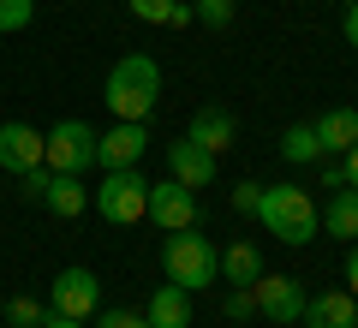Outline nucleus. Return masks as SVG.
<instances>
[{
  "label": "nucleus",
  "instance_id": "obj_1",
  "mask_svg": "<svg viewBox=\"0 0 358 328\" xmlns=\"http://www.w3.org/2000/svg\"><path fill=\"white\" fill-rule=\"evenodd\" d=\"M257 221L281 245H310L322 233V215H317V197L299 185H263V203H257Z\"/></svg>",
  "mask_w": 358,
  "mask_h": 328
},
{
  "label": "nucleus",
  "instance_id": "obj_2",
  "mask_svg": "<svg viewBox=\"0 0 358 328\" xmlns=\"http://www.w3.org/2000/svg\"><path fill=\"white\" fill-rule=\"evenodd\" d=\"M155 96H162V66L150 54H120L114 72H108V108L120 120H150Z\"/></svg>",
  "mask_w": 358,
  "mask_h": 328
},
{
  "label": "nucleus",
  "instance_id": "obj_3",
  "mask_svg": "<svg viewBox=\"0 0 358 328\" xmlns=\"http://www.w3.org/2000/svg\"><path fill=\"white\" fill-rule=\"evenodd\" d=\"M162 269H167V280H173V287L197 292V287H209V280L221 275V251H215L197 227H185V233H173V239L162 245Z\"/></svg>",
  "mask_w": 358,
  "mask_h": 328
},
{
  "label": "nucleus",
  "instance_id": "obj_4",
  "mask_svg": "<svg viewBox=\"0 0 358 328\" xmlns=\"http://www.w3.org/2000/svg\"><path fill=\"white\" fill-rule=\"evenodd\" d=\"M90 209L102 215V221H114V227H138L143 215H150V179L138 167H114L102 185L90 191Z\"/></svg>",
  "mask_w": 358,
  "mask_h": 328
},
{
  "label": "nucleus",
  "instance_id": "obj_5",
  "mask_svg": "<svg viewBox=\"0 0 358 328\" xmlns=\"http://www.w3.org/2000/svg\"><path fill=\"white\" fill-rule=\"evenodd\" d=\"M42 167L48 173H84V167H96V126L60 120L54 131H42Z\"/></svg>",
  "mask_w": 358,
  "mask_h": 328
},
{
  "label": "nucleus",
  "instance_id": "obj_6",
  "mask_svg": "<svg viewBox=\"0 0 358 328\" xmlns=\"http://www.w3.org/2000/svg\"><path fill=\"white\" fill-rule=\"evenodd\" d=\"M48 299H54V316H78V322H90V316L102 311V280L90 275V269H60Z\"/></svg>",
  "mask_w": 358,
  "mask_h": 328
},
{
  "label": "nucleus",
  "instance_id": "obj_7",
  "mask_svg": "<svg viewBox=\"0 0 358 328\" xmlns=\"http://www.w3.org/2000/svg\"><path fill=\"white\" fill-rule=\"evenodd\" d=\"M143 150H150L143 120H120V126L96 131V167H102V173H114V167H138Z\"/></svg>",
  "mask_w": 358,
  "mask_h": 328
},
{
  "label": "nucleus",
  "instance_id": "obj_8",
  "mask_svg": "<svg viewBox=\"0 0 358 328\" xmlns=\"http://www.w3.org/2000/svg\"><path fill=\"white\" fill-rule=\"evenodd\" d=\"M150 215H155V227H167V233L197 227V191H185L179 179H162V185H150Z\"/></svg>",
  "mask_w": 358,
  "mask_h": 328
},
{
  "label": "nucleus",
  "instance_id": "obj_9",
  "mask_svg": "<svg viewBox=\"0 0 358 328\" xmlns=\"http://www.w3.org/2000/svg\"><path fill=\"white\" fill-rule=\"evenodd\" d=\"M251 299H257V316H268V322H299L305 316V292H299V280H287V275H263L251 287Z\"/></svg>",
  "mask_w": 358,
  "mask_h": 328
},
{
  "label": "nucleus",
  "instance_id": "obj_10",
  "mask_svg": "<svg viewBox=\"0 0 358 328\" xmlns=\"http://www.w3.org/2000/svg\"><path fill=\"white\" fill-rule=\"evenodd\" d=\"M167 179H179L185 191H203V185H215V155H209L203 143H192V138L167 143Z\"/></svg>",
  "mask_w": 358,
  "mask_h": 328
},
{
  "label": "nucleus",
  "instance_id": "obj_11",
  "mask_svg": "<svg viewBox=\"0 0 358 328\" xmlns=\"http://www.w3.org/2000/svg\"><path fill=\"white\" fill-rule=\"evenodd\" d=\"M0 167H6V173L42 167V131L24 126V120H6V126H0Z\"/></svg>",
  "mask_w": 358,
  "mask_h": 328
},
{
  "label": "nucleus",
  "instance_id": "obj_12",
  "mask_svg": "<svg viewBox=\"0 0 358 328\" xmlns=\"http://www.w3.org/2000/svg\"><path fill=\"white\" fill-rule=\"evenodd\" d=\"M185 138L203 143L209 155H221V150H233V138H239V120H233L227 108H197L192 126H185Z\"/></svg>",
  "mask_w": 358,
  "mask_h": 328
},
{
  "label": "nucleus",
  "instance_id": "obj_13",
  "mask_svg": "<svg viewBox=\"0 0 358 328\" xmlns=\"http://www.w3.org/2000/svg\"><path fill=\"white\" fill-rule=\"evenodd\" d=\"M352 322H358V299L346 287L305 299V328H352Z\"/></svg>",
  "mask_w": 358,
  "mask_h": 328
},
{
  "label": "nucleus",
  "instance_id": "obj_14",
  "mask_svg": "<svg viewBox=\"0 0 358 328\" xmlns=\"http://www.w3.org/2000/svg\"><path fill=\"white\" fill-rule=\"evenodd\" d=\"M310 126H317L322 155H346L358 143V108H329V114H317Z\"/></svg>",
  "mask_w": 358,
  "mask_h": 328
},
{
  "label": "nucleus",
  "instance_id": "obj_15",
  "mask_svg": "<svg viewBox=\"0 0 358 328\" xmlns=\"http://www.w3.org/2000/svg\"><path fill=\"white\" fill-rule=\"evenodd\" d=\"M143 316H150V328H192V292L167 280V287L150 292V311Z\"/></svg>",
  "mask_w": 358,
  "mask_h": 328
},
{
  "label": "nucleus",
  "instance_id": "obj_16",
  "mask_svg": "<svg viewBox=\"0 0 358 328\" xmlns=\"http://www.w3.org/2000/svg\"><path fill=\"white\" fill-rule=\"evenodd\" d=\"M317 215H322V233L329 239H358V185H334V197Z\"/></svg>",
  "mask_w": 358,
  "mask_h": 328
},
{
  "label": "nucleus",
  "instance_id": "obj_17",
  "mask_svg": "<svg viewBox=\"0 0 358 328\" xmlns=\"http://www.w3.org/2000/svg\"><path fill=\"white\" fill-rule=\"evenodd\" d=\"M42 209H54L60 221H72V215H84L90 209V185L78 173H54L48 179V191H42Z\"/></svg>",
  "mask_w": 358,
  "mask_h": 328
},
{
  "label": "nucleus",
  "instance_id": "obj_18",
  "mask_svg": "<svg viewBox=\"0 0 358 328\" xmlns=\"http://www.w3.org/2000/svg\"><path fill=\"white\" fill-rule=\"evenodd\" d=\"M221 275H227L233 287H257V280H263V251H257L251 239L227 245V251H221Z\"/></svg>",
  "mask_w": 358,
  "mask_h": 328
},
{
  "label": "nucleus",
  "instance_id": "obj_19",
  "mask_svg": "<svg viewBox=\"0 0 358 328\" xmlns=\"http://www.w3.org/2000/svg\"><path fill=\"white\" fill-rule=\"evenodd\" d=\"M281 155H287L293 167H317V162H322L317 126H305V120H299V126H287V131H281Z\"/></svg>",
  "mask_w": 358,
  "mask_h": 328
},
{
  "label": "nucleus",
  "instance_id": "obj_20",
  "mask_svg": "<svg viewBox=\"0 0 358 328\" xmlns=\"http://www.w3.org/2000/svg\"><path fill=\"white\" fill-rule=\"evenodd\" d=\"M0 316H6L13 328H42V316H48V311H42L36 299H13V304H0Z\"/></svg>",
  "mask_w": 358,
  "mask_h": 328
},
{
  "label": "nucleus",
  "instance_id": "obj_21",
  "mask_svg": "<svg viewBox=\"0 0 358 328\" xmlns=\"http://www.w3.org/2000/svg\"><path fill=\"white\" fill-rule=\"evenodd\" d=\"M30 18H36V0H0V36L6 30H24Z\"/></svg>",
  "mask_w": 358,
  "mask_h": 328
},
{
  "label": "nucleus",
  "instance_id": "obj_22",
  "mask_svg": "<svg viewBox=\"0 0 358 328\" xmlns=\"http://www.w3.org/2000/svg\"><path fill=\"white\" fill-rule=\"evenodd\" d=\"M192 13L203 18L209 30H227L233 24V0H192Z\"/></svg>",
  "mask_w": 358,
  "mask_h": 328
},
{
  "label": "nucleus",
  "instance_id": "obj_23",
  "mask_svg": "<svg viewBox=\"0 0 358 328\" xmlns=\"http://www.w3.org/2000/svg\"><path fill=\"white\" fill-rule=\"evenodd\" d=\"M131 18H143V24H167L173 18V0H126Z\"/></svg>",
  "mask_w": 358,
  "mask_h": 328
},
{
  "label": "nucleus",
  "instance_id": "obj_24",
  "mask_svg": "<svg viewBox=\"0 0 358 328\" xmlns=\"http://www.w3.org/2000/svg\"><path fill=\"white\" fill-rule=\"evenodd\" d=\"M257 203H263V185H257V179H239V185H233V209L257 215Z\"/></svg>",
  "mask_w": 358,
  "mask_h": 328
},
{
  "label": "nucleus",
  "instance_id": "obj_25",
  "mask_svg": "<svg viewBox=\"0 0 358 328\" xmlns=\"http://www.w3.org/2000/svg\"><path fill=\"white\" fill-rule=\"evenodd\" d=\"M48 179H54L48 167H30V173H18V185H24V197H30V203H42V191H48Z\"/></svg>",
  "mask_w": 358,
  "mask_h": 328
},
{
  "label": "nucleus",
  "instance_id": "obj_26",
  "mask_svg": "<svg viewBox=\"0 0 358 328\" xmlns=\"http://www.w3.org/2000/svg\"><path fill=\"white\" fill-rule=\"evenodd\" d=\"M251 311H257L251 287H233V292H227V316H233V322H239V316H251Z\"/></svg>",
  "mask_w": 358,
  "mask_h": 328
},
{
  "label": "nucleus",
  "instance_id": "obj_27",
  "mask_svg": "<svg viewBox=\"0 0 358 328\" xmlns=\"http://www.w3.org/2000/svg\"><path fill=\"white\" fill-rule=\"evenodd\" d=\"M102 328H150V316H143V311H108Z\"/></svg>",
  "mask_w": 358,
  "mask_h": 328
},
{
  "label": "nucleus",
  "instance_id": "obj_28",
  "mask_svg": "<svg viewBox=\"0 0 358 328\" xmlns=\"http://www.w3.org/2000/svg\"><path fill=\"white\" fill-rule=\"evenodd\" d=\"M173 30H185V24H197V13H192V0H173V18H167Z\"/></svg>",
  "mask_w": 358,
  "mask_h": 328
},
{
  "label": "nucleus",
  "instance_id": "obj_29",
  "mask_svg": "<svg viewBox=\"0 0 358 328\" xmlns=\"http://www.w3.org/2000/svg\"><path fill=\"white\" fill-rule=\"evenodd\" d=\"M346 292L358 299V239H352V251H346Z\"/></svg>",
  "mask_w": 358,
  "mask_h": 328
},
{
  "label": "nucleus",
  "instance_id": "obj_30",
  "mask_svg": "<svg viewBox=\"0 0 358 328\" xmlns=\"http://www.w3.org/2000/svg\"><path fill=\"white\" fill-rule=\"evenodd\" d=\"M317 173H322V185H329V191H334V185H346V173H341V162H322Z\"/></svg>",
  "mask_w": 358,
  "mask_h": 328
},
{
  "label": "nucleus",
  "instance_id": "obj_31",
  "mask_svg": "<svg viewBox=\"0 0 358 328\" xmlns=\"http://www.w3.org/2000/svg\"><path fill=\"white\" fill-rule=\"evenodd\" d=\"M341 173H346V185H358V143L346 150V162H341Z\"/></svg>",
  "mask_w": 358,
  "mask_h": 328
},
{
  "label": "nucleus",
  "instance_id": "obj_32",
  "mask_svg": "<svg viewBox=\"0 0 358 328\" xmlns=\"http://www.w3.org/2000/svg\"><path fill=\"white\" fill-rule=\"evenodd\" d=\"M346 42H352V48H358V0H352V6H346Z\"/></svg>",
  "mask_w": 358,
  "mask_h": 328
},
{
  "label": "nucleus",
  "instance_id": "obj_33",
  "mask_svg": "<svg viewBox=\"0 0 358 328\" xmlns=\"http://www.w3.org/2000/svg\"><path fill=\"white\" fill-rule=\"evenodd\" d=\"M42 328H84L78 316H42Z\"/></svg>",
  "mask_w": 358,
  "mask_h": 328
},
{
  "label": "nucleus",
  "instance_id": "obj_34",
  "mask_svg": "<svg viewBox=\"0 0 358 328\" xmlns=\"http://www.w3.org/2000/svg\"><path fill=\"white\" fill-rule=\"evenodd\" d=\"M352 328H358V322H352Z\"/></svg>",
  "mask_w": 358,
  "mask_h": 328
}]
</instances>
